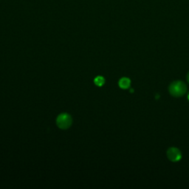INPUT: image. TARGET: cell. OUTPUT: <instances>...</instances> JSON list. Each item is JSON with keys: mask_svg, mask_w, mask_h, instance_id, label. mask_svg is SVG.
Wrapping results in <instances>:
<instances>
[{"mask_svg": "<svg viewBox=\"0 0 189 189\" xmlns=\"http://www.w3.org/2000/svg\"><path fill=\"white\" fill-rule=\"evenodd\" d=\"M187 91V86L181 80H176L172 82L169 86V92L174 97H181L185 94Z\"/></svg>", "mask_w": 189, "mask_h": 189, "instance_id": "cell-1", "label": "cell"}, {"mask_svg": "<svg viewBox=\"0 0 189 189\" xmlns=\"http://www.w3.org/2000/svg\"><path fill=\"white\" fill-rule=\"evenodd\" d=\"M72 120L71 116L66 113H62L58 116L56 119V124L60 129H66L71 126Z\"/></svg>", "mask_w": 189, "mask_h": 189, "instance_id": "cell-2", "label": "cell"}, {"mask_svg": "<svg viewBox=\"0 0 189 189\" xmlns=\"http://www.w3.org/2000/svg\"><path fill=\"white\" fill-rule=\"evenodd\" d=\"M167 157L172 162H177L179 161L182 157L181 152L178 148H169L167 151Z\"/></svg>", "mask_w": 189, "mask_h": 189, "instance_id": "cell-3", "label": "cell"}, {"mask_svg": "<svg viewBox=\"0 0 189 189\" xmlns=\"http://www.w3.org/2000/svg\"><path fill=\"white\" fill-rule=\"evenodd\" d=\"M130 80L127 78H123L119 80V86L122 89H128L130 86Z\"/></svg>", "mask_w": 189, "mask_h": 189, "instance_id": "cell-4", "label": "cell"}, {"mask_svg": "<svg viewBox=\"0 0 189 189\" xmlns=\"http://www.w3.org/2000/svg\"><path fill=\"white\" fill-rule=\"evenodd\" d=\"M94 82L97 86H98V87H101V86L104 84L105 79L103 78L102 76H98L94 78Z\"/></svg>", "mask_w": 189, "mask_h": 189, "instance_id": "cell-5", "label": "cell"}, {"mask_svg": "<svg viewBox=\"0 0 189 189\" xmlns=\"http://www.w3.org/2000/svg\"><path fill=\"white\" fill-rule=\"evenodd\" d=\"M187 80H188V81L189 82V73H188V76H187Z\"/></svg>", "mask_w": 189, "mask_h": 189, "instance_id": "cell-6", "label": "cell"}, {"mask_svg": "<svg viewBox=\"0 0 189 189\" xmlns=\"http://www.w3.org/2000/svg\"><path fill=\"white\" fill-rule=\"evenodd\" d=\"M188 101H189V93L188 94Z\"/></svg>", "mask_w": 189, "mask_h": 189, "instance_id": "cell-7", "label": "cell"}]
</instances>
